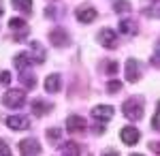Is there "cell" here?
<instances>
[{"mask_svg":"<svg viewBox=\"0 0 160 156\" xmlns=\"http://www.w3.org/2000/svg\"><path fill=\"white\" fill-rule=\"evenodd\" d=\"M43 86H45V92H47V94H56V92L62 90V77L58 75V73H51V75L45 77Z\"/></svg>","mask_w":160,"mask_h":156,"instance_id":"ba28073f","label":"cell"},{"mask_svg":"<svg viewBox=\"0 0 160 156\" xmlns=\"http://www.w3.org/2000/svg\"><path fill=\"white\" fill-rule=\"evenodd\" d=\"M118 71H120V69H118V62H113V60H111L109 64H107V73H109V75H115Z\"/></svg>","mask_w":160,"mask_h":156,"instance_id":"4316f807","label":"cell"},{"mask_svg":"<svg viewBox=\"0 0 160 156\" xmlns=\"http://www.w3.org/2000/svg\"><path fill=\"white\" fill-rule=\"evenodd\" d=\"M137 30H139V26H137L135 19L124 17L122 22H120V32H122V34H137Z\"/></svg>","mask_w":160,"mask_h":156,"instance_id":"9a60e30c","label":"cell"},{"mask_svg":"<svg viewBox=\"0 0 160 156\" xmlns=\"http://www.w3.org/2000/svg\"><path fill=\"white\" fill-rule=\"evenodd\" d=\"M2 13H4V7H2V4H0V15H2Z\"/></svg>","mask_w":160,"mask_h":156,"instance_id":"f546056e","label":"cell"},{"mask_svg":"<svg viewBox=\"0 0 160 156\" xmlns=\"http://www.w3.org/2000/svg\"><path fill=\"white\" fill-rule=\"evenodd\" d=\"M92 118L98 122H109L113 118V107L111 105H96L92 109Z\"/></svg>","mask_w":160,"mask_h":156,"instance_id":"7c38bea8","label":"cell"},{"mask_svg":"<svg viewBox=\"0 0 160 156\" xmlns=\"http://www.w3.org/2000/svg\"><path fill=\"white\" fill-rule=\"evenodd\" d=\"M13 64H15V69H19V71H22V69H28V66H30V60H28L26 51L19 54V56H15V58H13Z\"/></svg>","mask_w":160,"mask_h":156,"instance_id":"ac0fdd59","label":"cell"},{"mask_svg":"<svg viewBox=\"0 0 160 156\" xmlns=\"http://www.w3.org/2000/svg\"><path fill=\"white\" fill-rule=\"evenodd\" d=\"M4 122H7V126L11 131H26V128H30V120L26 116H9V118H4Z\"/></svg>","mask_w":160,"mask_h":156,"instance_id":"9c48e42d","label":"cell"},{"mask_svg":"<svg viewBox=\"0 0 160 156\" xmlns=\"http://www.w3.org/2000/svg\"><path fill=\"white\" fill-rule=\"evenodd\" d=\"M30 47H32V51H26V56H28L30 64H38V62L45 60V49H43V45H41V43L32 41V43H30Z\"/></svg>","mask_w":160,"mask_h":156,"instance_id":"8fae6325","label":"cell"},{"mask_svg":"<svg viewBox=\"0 0 160 156\" xmlns=\"http://www.w3.org/2000/svg\"><path fill=\"white\" fill-rule=\"evenodd\" d=\"M53 13H56V11H53V7H49V9H47V11H45V15H49V17H51V15H53Z\"/></svg>","mask_w":160,"mask_h":156,"instance_id":"f1b7e54d","label":"cell"},{"mask_svg":"<svg viewBox=\"0 0 160 156\" xmlns=\"http://www.w3.org/2000/svg\"><path fill=\"white\" fill-rule=\"evenodd\" d=\"M2 105L9 109H22L26 105V92L19 90V88H13V90H7L2 94Z\"/></svg>","mask_w":160,"mask_h":156,"instance_id":"7a4b0ae2","label":"cell"},{"mask_svg":"<svg viewBox=\"0 0 160 156\" xmlns=\"http://www.w3.org/2000/svg\"><path fill=\"white\" fill-rule=\"evenodd\" d=\"M60 135H62L60 128H47V139H49L51 143H58L60 141Z\"/></svg>","mask_w":160,"mask_h":156,"instance_id":"44dd1931","label":"cell"},{"mask_svg":"<svg viewBox=\"0 0 160 156\" xmlns=\"http://www.w3.org/2000/svg\"><path fill=\"white\" fill-rule=\"evenodd\" d=\"M49 41H51V45H56V47H66L71 43V36H68V32L64 28H53L49 32Z\"/></svg>","mask_w":160,"mask_h":156,"instance_id":"8992f818","label":"cell"},{"mask_svg":"<svg viewBox=\"0 0 160 156\" xmlns=\"http://www.w3.org/2000/svg\"><path fill=\"white\" fill-rule=\"evenodd\" d=\"M102 156H120V154H118L115 150H111V152H105V154H102Z\"/></svg>","mask_w":160,"mask_h":156,"instance_id":"83f0119b","label":"cell"},{"mask_svg":"<svg viewBox=\"0 0 160 156\" xmlns=\"http://www.w3.org/2000/svg\"><path fill=\"white\" fill-rule=\"evenodd\" d=\"M41 143H38V139H34V137H28V139H24L22 143H19V152L24 156H38L41 154Z\"/></svg>","mask_w":160,"mask_h":156,"instance_id":"5b68a950","label":"cell"},{"mask_svg":"<svg viewBox=\"0 0 160 156\" xmlns=\"http://www.w3.org/2000/svg\"><path fill=\"white\" fill-rule=\"evenodd\" d=\"M9 28H26V22L22 17H13L11 22H9Z\"/></svg>","mask_w":160,"mask_h":156,"instance_id":"603a6c76","label":"cell"},{"mask_svg":"<svg viewBox=\"0 0 160 156\" xmlns=\"http://www.w3.org/2000/svg\"><path fill=\"white\" fill-rule=\"evenodd\" d=\"M113 9H115V13H130V2L128 0H115Z\"/></svg>","mask_w":160,"mask_h":156,"instance_id":"ffe728a7","label":"cell"},{"mask_svg":"<svg viewBox=\"0 0 160 156\" xmlns=\"http://www.w3.org/2000/svg\"><path fill=\"white\" fill-rule=\"evenodd\" d=\"M96 41L107 49L118 47V34H115V30H111V28H102L98 34H96Z\"/></svg>","mask_w":160,"mask_h":156,"instance_id":"3957f363","label":"cell"},{"mask_svg":"<svg viewBox=\"0 0 160 156\" xmlns=\"http://www.w3.org/2000/svg\"><path fill=\"white\" fill-rule=\"evenodd\" d=\"M51 109H53V105H51L49 101H43V98H34L32 101V113L34 116H45Z\"/></svg>","mask_w":160,"mask_h":156,"instance_id":"5bb4252c","label":"cell"},{"mask_svg":"<svg viewBox=\"0 0 160 156\" xmlns=\"http://www.w3.org/2000/svg\"><path fill=\"white\" fill-rule=\"evenodd\" d=\"M130 156H143V154H130Z\"/></svg>","mask_w":160,"mask_h":156,"instance_id":"4dcf8cb0","label":"cell"},{"mask_svg":"<svg viewBox=\"0 0 160 156\" xmlns=\"http://www.w3.org/2000/svg\"><path fill=\"white\" fill-rule=\"evenodd\" d=\"M126 79L130 81V84H135L139 81V77H141V69H139V62L135 58H130V60H126Z\"/></svg>","mask_w":160,"mask_h":156,"instance_id":"4fadbf2b","label":"cell"},{"mask_svg":"<svg viewBox=\"0 0 160 156\" xmlns=\"http://www.w3.org/2000/svg\"><path fill=\"white\" fill-rule=\"evenodd\" d=\"M149 2H156V0H149Z\"/></svg>","mask_w":160,"mask_h":156,"instance_id":"1f68e13d","label":"cell"},{"mask_svg":"<svg viewBox=\"0 0 160 156\" xmlns=\"http://www.w3.org/2000/svg\"><path fill=\"white\" fill-rule=\"evenodd\" d=\"M152 128H154V131L160 128V105H158V109H156V113H154V118H152Z\"/></svg>","mask_w":160,"mask_h":156,"instance_id":"cb8c5ba5","label":"cell"},{"mask_svg":"<svg viewBox=\"0 0 160 156\" xmlns=\"http://www.w3.org/2000/svg\"><path fill=\"white\" fill-rule=\"evenodd\" d=\"M75 17H77L81 24H92V22L98 17V13H96V9H94V7H90V4H83V7H79V9H77Z\"/></svg>","mask_w":160,"mask_h":156,"instance_id":"52a82bcc","label":"cell"},{"mask_svg":"<svg viewBox=\"0 0 160 156\" xmlns=\"http://www.w3.org/2000/svg\"><path fill=\"white\" fill-rule=\"evenodd\" d=\"M120 137H122V141L126 145H135V143H139V139H141V133H139V128H135V126H124L122 131H120Z\"/></svg>","mask_w":160,"mask_h":156,"instance_id":"30bf717a","label":"cell"},{"mask_svg":"<svg viewBox=\"0 0 160 156\" xmlns=\"http://www.w3.org/2000/svg\"><path fill=\"white\" fill-rule=\"evenodd\" d=\"M66 131L71 135H79V133L88 131V120H83L81 116H68L66 120Z\"/></svg>","mask_w":160,"mask_h":156,"instance_id":"277c9868","label":"cell"},{"mask_svg":"<svg viewBox=\"0 0 160 156\" xmlns=\"http://www.w3.org/2000/svg\"><path fill=\"white\" fill-rule=\"evenodd\" d=\"M122 111H124V116H126L128 120H132V122L141 120V118H143V111H145L143 98H141V96H130L122 105Z\"/></svg>","mask_w":160,"mask_h":156,"instance_id":"6da1fadb","label":"cell"},{"mask_svg":"<svg viewBox=\"0 0 160 156\" xmlns=\"http://www.w3.org/2000/svg\"><path fill=\"white\" fill-rule=\"evenodd\" d=\"M19 81H22L28 90H32V88H34V84H37V81H34V77H32V73H30V66L19 71Z\"/></svg>","mask_w":160,"mask_h":156,"instance_id":"2e32d148","label":"cell"},{"mask_svg":"<svg viewBox=\"0 0 160 156\" xmlns=\"http://www.w3.org/2000/svg\"><path fill=\"white\" fill-rule=\"evenodd\" d=\"M0 84H4V86L11 84V73H9V71H2V73H0Z\"/></svg>","mask_w":160,"mask_h":156,"instance_id":"d4e9b609","label":"cell"},{"mask_svg":"<svg viewBox=\"0 0 160 156\" xmlns=\"http://www.w3.org/2000/svg\"><path fill=\"white\" fill-rule=\"evenodd\" d=\"M120 90H122V81H118V79H113V81L107 84V92H109V94H115V92H120Z\"/></svg>","mask_w":160,"mask_h":156,"instance_id":"7402d4cb","label":"cell"},{"mask_svg":"<svg viewBox=\"0 0 160 156\" xmlns=\"http://www.w3.org/2000/svg\"><path fill=\"white\" fill-rule=\"evenodd\" d=\"M64 156H79V145L75 141H66L64 143Z\"/></svg>","mask_w":160,"mask_h":156,"instance_id":"d6986e66","label":"cell"},{"mask_svg":"<svg viewBox=\"0 0 160 156\" xmlns=\"http://www.w3.org/2000/svg\"><path fill=\"white\" fill-rule=\"evenodd\" d=\"M13 7L17 9V11H22L24 15H30L32 13V0H11Z\"/></svg>","mask_w":160,"mask_h":156,"instance_id":"e0dca14e","label":"cell"},{"mask_svg":"<svg viewBox=\"0 0 160 156\" xmlns=\"http://www.w3.org/2000/svg\"><path fill=\"white\" fill-rule=\"evenodd\" d=\"M0 156H11V150H9V145L4 143L2 139H0Z\"/></svg>","mask_w":160,"mask_h":156,"instance_id":"484cf974","label":"cell"}]
</instances>
